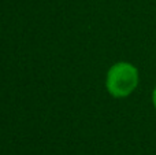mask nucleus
Returning a JSON list of instances; mask_svg holds the SVG:
<instances>
[{"mask_svg": "<svg viewBox=\"0 0 156 155\" xmlns=\"http://www.w3.org/2000/svg\"><path fill=\"white\" fill-rule=\"evenodd\" d=\"M138 85V70L129 62H118L110 67L105 77V87L114 98H126Z\"/></svg>", "mask_w": 156, "mask_h": 155, "instance_id": "nucleus-1", "label": "nucleus"}, {"mask_svg": "<svg viewBox=\"0 0 156 155\" xmlns=\"http://www.w3.org/2000/svg\"><path fill=\"white\" fill-rule=\"evenodd\" d=\"M152 102H154V106L156 109V88L154 89V93H152Z\"/></svg>", "mask_w": 156, "mask_h": 155, "instance_id": "nucleus-2", "label": "nucleus"}]
</instances>
